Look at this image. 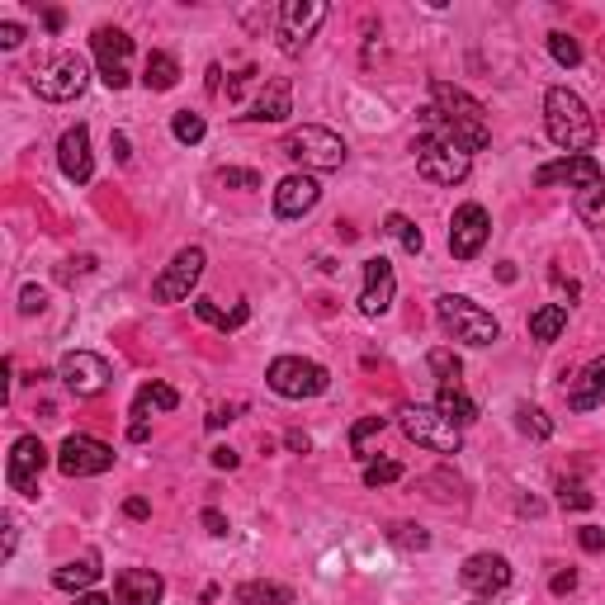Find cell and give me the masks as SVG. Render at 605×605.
<instances>
[{
    "mask_svg": "<svg viewBox=\"0 0 605 605\" xmlns=\"http://www.w3.org/2000/svg\"><path fill=\"white\" fill-rule=\"evenodd\" d=\"M204 265H208L204 246H185V251H175V260L156 274L152 298H156V302H185V298H189V289H195V284L204 280Z\"/></svg>",
    "mask_w": 605,
    "mask_h": 605,
    "instance_id": "10",
    "label": "cell"
},
{
    "mask_svg": "<svg viewBox=\"0 0 605 605\" xmlns=\"http://www.w3.org/2000/svg\"><path fill=\"white\" fill-rule=\"evenodd\" d=\"M426 119V133L445 137V143L463 147V152H483L492 143V128H487V109L469 95L450 86V80H430V109H421Z\"/></svg>",
    "mask_w": 605,
    "mask_h": 605,
    "instance_id": "1",
    "label": "cell"
},
{
    "mask_svg": "<svg viewBox=\"0 0 605 605\" xmlns=\"http://www.w3.org/2000/svg\"><path fill=\"white\" fill-rule=\"evenodd\" d=\"M76 605H114V600L100 596V591H80V596H76Z\"/></svg>",
    "mask_w": 605,
    "mask_h": 605,
    "instance_id": "54",
    "label": "cell"
},
{
    "mask_svg": "<svg viewBox=\"0 0 605 605\" xmlns=\"http://www.w3.org/2000/svg\"><path fill=\"white\" fill-rule=\"evenodd\" d=\"M90 48H95V62H100V80L109 90H123L128 86V58H133V38L123 29H95L90 34Z\"/></svg>",
    "mask_w": 605,
    "mask_h": 605,
    "instance_id": "12",
    "label": "cell"
},
{
    "mask_svg": "<svg viewBox=\"0 0 605 605\" xmlns=\"http://www.w3.org/2000/svg\"><path fill=\"white\" fill-rule=\"evenodd\" d=\"M100 582V563L95 558H76V563H62L52 572V587L58 591H90Z\"/></svg>",
    "mask_w": 605,
    "mask_h": 605,
    "instance_id": "26",
    "label": "cell"
},
{
    "mask_svg": "<svg viewBox=\"0 0 605 605\" xmlns=\"http://www.w3.org/2000/svg\"><path fill=\"white\" fill-rule=\"evenodd\" d=\"M326 19V0H284L280 10V48L289 58H298L302 43L317 34V24Z\"/></svg>",
    "mask_w": 605,
    "mask_h": 605,
    "instance_id": "15",
    "label": "cell"
},
{
    "mask_svg": "<svg viewBox=\"0 0 605 605\" xmlns=\"http://www.w3.org/2000/svg\"><path fill=\"white\" fill-rule=\"evenodd\" d=\"M265 383L280 398L302 402V398H322L326 388H332V374H326L317 360H302V355H280V360L265 369Z\"/></svg>",
    "mask_w": 605,
    "mask_h": 605,
    "instance_id": "6",
    "label": "cell"
},
{
    "mask_svg": "<svg viewBox=\"0 0 605 605\" xmlns=\"http://www.w3.org/2000/svg\"><path fill=\"white\" fill-rule=\"evenodd\" d=\"M15 544H19V520H15V515H5V558L15 554Z\"/></svg>",
    "mask_w": 605,
    "mask_h": 605,
    "instance_id": "51",
    "label": "cell"
},
{
    "mask_svg": "<svg viewBox=\"0 0 605 605\" xmlns=\"http://www.w3.org/2000/svg\"><path fill=\"white\" fill-rule=\"evenodd\" d=\"M398 421H402V435L411 440V445H421V450H430V454H459V450H463V430H459L440 407L411 402V407L398 411Z\"/></svg>",
    "mask_w": 605,
    "mask_h": 605,
    "instance_id": "5",
    "label": "cell"
},
{
    "mask_svg": "<svg viewBox=\"0 0 605 605\" xmlns=\"http://www.w3.org/2000/svg\"><path fill=\"white\" fill-rule=\"evenodd\" d=\"M492 237V218L483 204H459L454 218H450V251L454 260H473Z\"/></svg>",
    "mask_w": 605,
    "mask_h": 605,
    "instance_id": "16",
    "label": "cell"
},
{
    "mask_svg": "<svg viewBox=\"0 0 605 605\" xmlns=\"http://www.w3.org/2000/svg\"><path fill=\"white\" fill-rule=\"evenodd\" d=\"M558 506L563 511H591L596 506V492H587L582 483H563L558 487Z\"/></svg>",
    "mask_w": 605,
    "mask_h": 605,
    "instance_id": "36",
    "label": "cell"
},
{
    "mask_svg": "<svg viewBox=\"0 0 605 605\" xmlns=\"http://www.w3.org/2000/svg\"><path fill=\"white\" fill-rule=\"evenodd\" d=\"M123 515H128V520H147V515H152V502H147V497H128V502H123Z\"/></svg>",
    "mask_w": 605,
    "mask_h": 605,
    "instance_id": "46",
    "label": "cell"
},
{
    "mask_svg": "<svg viewBox=\"0 0 605 605\" xmlns=\"http://www.w3.org/2000/svg\"><path fill=\"white\" fill-rule=\"evenodd\" d=\"M195 317L208 322V326H218V332H228V313L218 308V302H208V298H195Z\"/></svg>",
    "mask_w": 605,
    "mask_h": 605,
    "instance_id": "41",
    "label": "cell"
},
{
    "mask_svg": "<svg viewBox=\"0 0 605 605\" xmlns=\"http://www.w3.org/2000/svg\"><path fill=\"white\" fill-rule=\"evenodd\" d=\"M577 587V572L568 568V572H554V582H548V591H554V596H568Z\"/></svg>",
    "mask_w": 605,
    "mask_h": 605,
    "instance_id": "47",
    "label": "cell"
},
{
    "mask_svg": "<svg viewBox=\"0 0 605 605\" xmlns=\"http://www.w3.org/2000/svg\"><path fill=\"white\" fill-rule=\"evenodd\" d=\"M175 407H180V393L171 388V383H161V378L143 383V388L133 393V417L137 421H147V411H175Z\"/></svg>",
    "mask_w": 605,
    "mask_h": 605,
    "instance_id": "24",
    "label": "cell"
},
{
    "mask_svg": "<svg viewBox=\"0 0 605 605\" xmlns=\"http://www.w3.org/2000/svg\"><path fill=\"white\" fill-rule=\"evenodd\" d=\"M199 525H204V530H208L213 539H223V535L232 530V525H228V515H223V511H213V506H208V511L199 515Z\"/></svg>",
    "mask_w": 605,
    "mask_h": 605,
    "instance_id": "42",
    "label": "cell"
},
{
    "mask_svg": "<svg viewBox=\"0 0 605 605\" xmlns=\"http://www.w3.org/2000/svg\"><path fill=\"white\" fill-rule=\"evenodd\" d=\"M398 478H402V463L398 459H378V463H369V469H365V487H388Z\"/></svg>",
    "mask_w": 605,
    "mask_h": 605,
    "instance_id": "37",
    "label": "cell"
},
{
    "mask_svg": "<svg viewBox=\"0 0 605 605\" xmlns=\"http://www.w3.org/2000/svg\"><path fill=\"white\" fill-rule=\"evenodd\" d=\"M48 469V450L38 435H19L10 445V469H5V483L19 492V497H38V473Z\"/></svg>",
    "mask_w": 605,
    "mask_h": 605,
    "instance_id": "13",
    "label": "cell"
},
{
    "mask_svg": "<svg viewBox=\"0 0 605 605\" xmlns=\"http://www.w3.org/2000/svg\"><path fill=\"white\" fill-rule=\"evenodd\" d=\"M43 24H48V29H52V34H58V29H62V24H67V15H62V10H48V15H43Z\"/></svg>",
    "mask_w": 605,
    "mask_h": 605,
    "instance_id": "56",
    "label": "cell"
},
{
    "mask_svg": "<svg viewBox=\"0 0 605 605\" xmlns=\"http://www.w3.org/2000/svg\"><path fill=\"white\" fill-rule=\"evenodd\" d=\"M289 114H293V90H289V80H265L246 119H256V123H284Z\"/></svg>",
    "mask_w": 605,
    "mask_h": 605,
    "instance_id": "22",
    "label": "cell"
},
{
    "mask_svg": "<svg viewBox=\"0 0 605 605\" xmlns=\"http://www.w3.org/2000/svg\"><path fill=\"white\" fill-rule=\"evenodd\" d=\"M548 52H554L558 67H577V62H582V43L568 38V34H548Z\"/></svg>",
    "mask_w": 605,
    "mask_h": 605,
    "instance_id": "35",
    "label": "cell"
},
{
    "mask_svg": "<svg viewBox=\"0 0 605 605\" xmlns=\"http://www.w3.org/2000/svg\"><path fill=\"white\" fill-rule=\"evenodd\" d=\"M147 435H152V430H147V421H133V426H128V440H133V445H143Z\"/></svg>",
    "mask_w": 605,
    "mask_h": 605,
    "instance_id": "55",
    "label": "cell"
},
{
    "mask_svg": "<svg viewBox=\"0 0 605 605\" xmlns=\"http://www.w3.org/2000/svg\"><path fill=\"white\" fill-rule=\"evenodd\" d=\"M43 308H48V293H43L38 284H24V289H19V313L34 317V313H43Z\"/></svg>",
    "mask_w": 605,
    "mask_h": 605,
    "instance_id": "40",
    "label": "cell"
},
{
    "mask_svg": "<svg viewBox=\"0 0 605 605\" xmlns=\"http://www.w3.org/2000/svg\"><path fill=\"white\" fill-rule=\"evenodd\" d=\"M251 80H256V67H246L237 80H232V86H228V100H241L246 95V86H251Z\"/></svg>",
    "mask_w": 605,
    "mask_h": 605,
    "instance_id": "49",
    "label": "cell"
},
{
    "mask_svg": "<svg viewBox=\"0 0 605 605\" xmlns=\"http://www.w3.org/2000/svg\"><path fill=\"white\" fill-rule=\"evenodd\" d=\"M426 365H430V374H435L440 383H459V374H463V365H459L454 350H430Z\"/></svg>",
    "mask_w": 605,
    "mask_h": 605,
    "instance_id": "34",
    "label": "cell"
},
{
    "mask_svg": "<svg viewBox=\"0 0 605 605\" xmlns=\"http://www.w3.org/2000/svg\"><path fill=\"white\" fill-rule=\"evenodd\" d=\"M515 426H520V435H530V440H548V435H554V421H548L539 407H530V402L515 407Z\"/></svg>",
    "mask_w": 605,
    "mask_h": 605,
    "instance_id": "31",
    "label": "cell"
},
{
    "mask_svg": "<svg viewBox=\"0 0 605 605\" xmlns=\"http://www.w3.org/2000/svg\"><path fill=\"white\" fill-rule=\"evenodd\" d=\"M86 86H90V67H86V58H80V52H58V58H52L48 67L34 71V90H38L43 100H52V104L80 100V95H86Z\"/></svg>",
    "mask_w": 605,
    "mask_h": 605,
    "instance_id": "8",
    "label": "cell"
},
{
    "mask_svg": "<svg viewBox=\"0 0 605 605\" xmlns=\"http://www.w3.org/2000/svg\"><path fill=\"white\" fill-rule=\"evenodd\" d=\"M568 332V308L563 302H544L539 313H530V336L535 341H558Z\"/></svg>",
    "mask_w": 605,
    "mask_h": 605,
    "instance_id": "28",
    "label": "cell"
},
{
    "mask_svg": "<svg viewBox=\"0 0 605 605\" xmlns=\"http://www.w3.org/2000/svg\"><path fill=\"white\" fill-rule=\"evenodd\" d=\"M577 544H582L587 554H600V548H605V530L600 525H582V530H577Z\"/></svg>",
    "mask_w": 605,
    "mask_h": 605,
    "instance_id": "43",
    "label": "cell"
},
{
    "mask_svg": "<svg viewBox=\"0 0 605 605\" xmlns=\"http://www.w3.org/2000/svg\"><path fill=\"white\" fill-rule=\"evenodd\" d=\"M166 596V577L152 568H123L114 577V600L119 605H161Z\"/></svg>",
    "mask_w": 605,
    "mask_h": 605,
    "instance_id": "20",
    "label": "cell"
},
{
    "mask_svg": "<svg viewBox=\"0 0 605 605\" xmlns=\"http://www.w3.org/2000/svg\"><path fill=\"white\" fill-rule=\"evenodd\" d=\"M171 133H175V143H185V147H195V143H204V133H208V123H204V114H189V109H180V114L171 119Z\"/></svg>",
    "mask_w": 605,
    "mask_h": 605,
    "instance_id": "32",
    "label": "cell"
},
{
    "mask_svg": "<svg viewBox=\"0 0 605 605\" xmlns=\"http://www.w3.org/2000/svg\"><path fill=\"white\" fill-rule=\"evenodd\" d=\"M218 185H223V189H260V175H256V171L228 166V171H218Z\"/></svg>",
    "mask_w": 605,
    "mask_h": 605,
    "instance_id": "39",
    "label": "cell"
},
{
    "mask_svg": "<svg viewBox=\"0 0 605 605\" xmlns=\"http://www.w3.org/2000/svg\"><path fill=\"white\" fill-rule=\"evenodd\" d=\"M435 407L445 411V417H450V421H454L459 430L478 421V402H473L469 393H463L459 383H440V398H435Z\"/></svg>",
    "mask_w": 605,
    "mask_h": 605,
    "instance_id": "25",
    "label": "cell"
},
{
    "mask_svg": "<svg viewBox=\"0 0 605 605\" xmlns=\"http://www.w3.org/2000/svg\"><path fill=\"white\" fill-rule=\"evenodd\" d=\"M114 156H119V166H128V161H133V152H128V137H123V133H114Z\"/></svg>",
    "mask_w": 605,
    "mask_h": 605,
    "instance_id": "53",
    "label": "cell"
},
{
    "mask_svg": "<svg viewBox=\"0 0 605 605\" xmlns=\"http://www.w3.org/2000/svg\"><path fill=\"white\" fill-rule=\"evenodd\" d=\"M383 232H388L393 241H402V251H411V256H417V251H421V246H426V237H421V228H417V223H411V218H407V213H388V218H383Z\"/></svg>",
    "mask_w": 605,
    "mask_h": 605,
    "instance_id": "30",
    "label": "cell"
},
{
    "mask_svg": "<svg viewBox=\"0 0 605 605\" xmlns=\"http://www.w3.org/2000/svg\"><path fill=\"white\" fill-rule=\"evenodd\" d=\"M143 86H147V90H175V86H180V62L171 58V52H147Z\"/></svg>",
    "mask_w": 605,
    "mask_h": 605,
    "instance_id": "27",
    "label": "cell"
},
{
    "mask_svg": "<svg viewBox=\"0 0 605 605\" xmlns=\"http://www.w3.org/2000/svg\"><path fill=\"white\" fill-rule=\"evenodd\" d=\"M535 185L548 189V185H568V189H596L605 185V171H600V161L587 152V156H558V161H544V166L535 171Z\"/></svg>",
    "mask_w": 605,
    "mask_h": 605,
    "instance_id": "14",
    "label": "cell"
},
{
    "mask_svg": "<svg viewBox=\"0 0 605 605\" xmlns=\"http://www.w3.org/2000/svg\"><path fill=\"white\" fill-rule=\"evenodd\" d=\"M246 317H251V308H246V302H237V308L228 313V332H237V326H246Z\"/></svg>",
    "mask_w": 605,
    "mask_h": 605,
    "instance_id": "52",
    "label": "cell"
},
{
    "mask_svg": "<svg viewBox=\"0 0 605 605\" xmlns=\"http://www.w3.org/2000/svg\"><path fill=\"white\" fill-rule=\"evenodd\" d=\"M322 199V185L302 171V175H284L280 185H274V213L280 218H302V213H313Z\"/></svg>",
    "mask_w": 605,
    "mask_h": 605,
    "instance_id": "21",
    "label": "cell"
},
{
    "mask_svg": "<svg viewBox=\"0 0 605 605\" xmlns=\"http://www.w3.org/2000/svg\"><path fill=\"white\" fill-rule=\"evenodd\" d=\"M544 128L554 137V147H563V156H587L596 143V123L591 109L582 104V95L568 86H548L544 90Z\"/></svg>",
    "mask_w": 605,
    "mask_h": 605,
    "instance_id": "2",
    "label": "cell"
},
{
    "mask_svg": "<svg viewBox=\"0 0 605 605\" xmlns=\"http://www.w3.org/2000/svg\"><path fill=\"white\" fill-rule=\"evenodd\" d=\"M289 161H298L302 171H341L345 166V156H350V147H345V137L341 133H332V128H322V123H302V128H293L289 137H284V147H280Z\"/></svg>",
    "mask_w": 605,
    "mask_h": 605,
    "instance_id": "3",
    "label": "cell"
},
{
    "mask_svg": "<svg viewBox=\"0 0 605 605\" xmlns=\"http://www.w3.org/2000/svg\"><path fill=\"white\" fill-rule=\"evenodd\" d=\"M208 459H213V469H228V473H232L237 463H241V459H237V450H228V445H218V450H213Z\"/></svg>",
    "mask_w": 605,
    "mask_h": 605,
    "instance_id": "45",
    "label": "cell"
},
{
    "mask_svg": "<svg viewBox=\"0 0 605 605\" xmlns=\"http://www.w3.org/2000/svg\"><path fill=\"white\" fill-rule=\"evenodd\" d=\"M393 298H398V274H393V265L383 260V256H374V260H365V289H360V313L365 317H383L393 308Z\"/></svg>",
    "mask_w": 605,
    "mask_h": 605,
    "instance_id": "17",
    "label": "cell"
},
{
    "mask_svg": "<svg viewBox=\"0 0 605 605\" xmlns=\"http://www.w3.org/2000/svg\"><path fill=\"white\" fill-rule=\"evenodd\" d=\"M19 43H24V24L5 19V24H0V48H19Z\"/></svg>",
    "mask_w": 605,
    "mask_h": 605,
    "instance_id": "44",
    "label": "cell"
},
{
    "mask_svg": "<svg viewBox=\"0 0 605 605\" xmlns=\"http://www.w3.org/2000/svg\"><path fill=\"white\" fill-rule=\"evenodd\" d=\"M473 605H492V600H473Z\"/></svg>",
    "mask_w": 605,
    "mask_h": 605,
    "instance_id": "58",
    "label": "cell"
},
{
    "mask_svg": "<svg viewBox=\"0 0 605 605\" xmlns=\"http://www.w3.org/2000/svg\"><path fill=\"white\" fill-rule=\"evenodd\" d=\"M58 469L67 478H100L114 469V445H104L95 435H67L58 450Z\"/></svg>",
    "mask_w": 605,
    "mask_h": 605,
    "instance_id": "9",
    "label": "cell"
},
{
    "mask_svg": "<svg viewBox=\"0 0 605 605\" xmlns=\"http://www.w3.org/2000/svg\"><path fill=\"white\" fill-rule=\"evenodd\" d=\"M554 284H558L568 298H577V280H568V274H558V270H554Z\"/></svg>",
    "mask_w": 605,
    "mask_h": 605,
    "instance_id": "57",
    "label": "cell"
},
{
    "mask_svg": "<svg viewBox=\"0 0 605 605\" xmlns=\"http://www.w3.org/2000/svg\"><path fill=\"white\" fill-rule=\"evenodd\" d=\"M58 166L71 185H86L95 175V152H90V128L86 123H76L62 133V143H58Z\"/></svg>",
    "mask_w": 605,
    "mask_h": 605,
    "instance_id": "18",
    "label": "cell"
},
{
    "mask_svg": "<svg viewBox=\"0 0 605 605\" xmlns=\"http://www.w3.org/2000/svg\"><path fill=\"white\" fill-rule=\"evenodd\" d=\"M388 539L398 548H407V554H421V548H430V535L421 525H411V520H398V525H388Z\"/></svg>",
    "mask_w": 605,
    "mask_h": 605,
    "instance_id": "33",
    "label": "cell"
},
{
    "mask_svg": "<svg viewBox=\"0 0 605 605\" xmlns=\"http://www.w3.org/2000/svg\"><path fill=\"white\" fill-rule=\"evenodd\" d=\"M237 605H293V591L284 582H241Z\"/></svg>",
    "mask_w": 605,
    "mask_h": 605,
    "instance_id": "29",
    "label": "cell"
},
{
    "mask_svg": "<svg viewBox=\"0 0 605 605\" xmlns=\"http://www.w3.org/2000/svg\"><path fill=\"white\" fill-rule=\"evenodd\" d=\"M58 378L67 383L76 398H95V393L109 388V378H114V374H109L104 355H95V350H71V355H62Z\"/></svg>",
    "mask_w": 605,
    "mask_h": 605,
    "instance_id": "11",
    "label": "cell"
},
{
    "mask_svg": "<svg viewBox=\"0 0 605 605\" xmlns=\"http://www.w3.org/2000/svg\"><path fill=\"white\" fill-rule=\"evenodd\" d=\"M411 152H417V171L430 185H459L473 171V156L454 143H445V137H435V133H421L417 143H411Z\"/></svg>",
    "mask_w": 605,
    "mask_h": 605,
    "instance_id": "7",
    "label": "cell"
},
{
    "mask_svg": "<svg viewBox=\"0 0 605 605\" xmlns=\"http://www.w3.org/2000/svg\"><path fill=\"white\" fill-rule=\"evenodd\" d=\"M600 402H605V355H600V360H591L582 374L572 378V388H568V407L572 411H591Z\"/></svg>",
    "mask_w": 605,
    "mask_h": 605,
    "instance_id": "23",
    "label": "cell"
},
{
    "mask_svg": "<svg viewBox=\"0 0 605 605\" xmlns=\"http://www.w3.org/2000/svg\"><path fill=\"white\" fill-rule=\"evenodd\" d=\"M459 582L469 591H478V596H497V591L511 587V563L502 554H473L459 568Z\"/></svg>",
    "mask_w": 605,
    "mask_h": 605,
    "instance_id": "19",
    "label": "cell"
},
{
    "mask_svg": "<svg viewBox=\"0 0 605 605\" xmlns=\"http://www.w3.org/2000/svg\"><path fill=\"white\" fill-rule=\"evenodd\" d=\"M435 317H440V326H445V336H454V341H463V345H478V350L502 336L497 317H492L487 308H478L473 298H463V293L435 298Z\"/></svg>",
    "mask_w": 605,
    "mask_h": 605,
    "instance_id": "4",
    "label": "cell"
},
{
    "mask_svg": "<svg viewBox=\"0 0 605 605\" xmlns=\"http://www.w3.org/2000/svg\"><path fill=\"white\" fill-rule=\"evenodd\" d=\"M228 421H237V407H213L208 411V430H223Z\"/></svg>",
    "mask_w": 605,
    "mask_h": 605,
    "instance_id": "48",
    "label": "cell"
},
{
    "mask_svg": "<svg viewBox=\"0 0 605 605\" xmlns=\"http://www.w3.org/2000/svg\"><path fill=\"white\" fill-rule=\"evenodd\" d=\"M383 430V417H365V421H355V430H350V450L355 454H365V445H369V440Z\"/></svg>",
    "mask_w": 605,
    "mask_h": 605,
    "instance_id": "38",
    "label": "cell"
},
{
    "mask_svg": "<svg viewBox=\"0 0 605 605\" xmlns=\"http://www.w3.org/2000/svg\"><path fill=\"white\" fill-rule=\"evenodd\" d=\"M284 445H289V450H298V454H308V450H313V440L302 435V430H289V435H284Z\"/></svg>",
    "mask_w": 605,
    "mask_h": 605,
    "instance_id": "50",
    "label": "cell"
}]
</instances>
